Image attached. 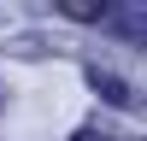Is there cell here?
<instances>
[{"mask_svg": "<svg viewBox=\"0 0 147 141\" xmlns=\"http://www.w3.org/2000/svg\"><path fill=\"white\" fill-rule=\"evenodd\" d=\"M59 12L77 23H100V18H112V0H59Z\"/></svg>", "mask_w": 147, "mask_h": 141, "instance_id": "7a4b0ae2", "label": "cell"}, {"mask_svg": "<svg viewBox=\"0 0 147 141\" xmlns=\"http://www.w3.org/2000/svg\"><path fill=\"white\" fill-rule=\"evenodd\" d=\"M112 35H124V41H136V47H147V6H112Z\"/></svg>", "mask_w": 147, "mask_h": 141, "instance_id": "6da1fadb", "label": "cell"}, {"mask_svg": "<svg viewBox=\"0 0 147 141\" xmlns=\"http://www.w3.org/2000/svg\"><path fill=\"white\" fill-rule=\"evenodd\" d=\"M94 88H100L106 100H118V106H129V88H124L118 77H100V70H94Z\"/></svg>", "mask_w": 147, "mask_h": 141, "instance_id": "3957f363", "label": "cell"}]
</instances>
